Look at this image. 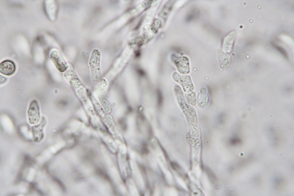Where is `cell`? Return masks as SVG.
<instances>
[{"label":"cell","instance_id":"6da1fadb","mask_svg":"<svg viewBox=\"0 0 294 196\" xmlns=\"http://www.w3.org/2000/svg\"><path fill=\"white\" fill-rule=\"evenodd\" d=\"M101 53L97 49H94L91 54L89 62L92 82L96 86L98 85L102 79L100 66Z\"/></svg>","mask_w":294,"mask_h":196},{"label":"cell","instance_id":"7a4b0ae2","mask_svg":"<svg viewBox=\"0 0 294 196\" xmlns=\"http://www.w3.org/2000/svg\"><path fill=\"white\" fill-rule=\"evenodd\" d=\"M107 87V81L103 78L100 84L97 86L96 90L103 109L106 113H109L111 111V107L106 94Z\"/></svg>","mask_w":294,"mask_h":196},{"label":"cell","instance_id":"3957f363","mask_svg":"<svg viewBox=\"0 0 294 196\" xmlns=\"http://www.w3.org/2000/svg\"><path fill=\"white\" fill-rule=\"evenodd\" d=\"M172 76L175 81L182 86L185 92L187 93L191 92L194 89V85L190 75H181L176 72H174L173 73Z\"/></svg>","mask_w":294,"mask_h":196},{"label":"cell","instance_id":"277c9868","mask_svg":"<svg viewBox=\"0 0 294 196\" xmlns=\"http://www.w3.org/2000/svg\"><path fill=\"white\" fill-rule=\"evenodd\" d=\"M49 57L57 69L63 72L67 70L68 66L61 53L59 51L55 50L51 52Z\"/></svg>","mask_w":294,"mask_h":196},{"label":"cell","instance_id":"5b68a950","mask_svg":"<svg viewBox=\"0 0 294 196\" xmlns=\"http://www.w3.org/2000/svg\"><path fill=\"white\" fill-rule=\"evenodd\" d=\"M29 120L31 124H35L40 119V112L39 106L37 101L35 100L31 102L28 110Z\"/></svg>","mask_w":294,"mask_h":196},{"label":"cell","instance_id":"8992f818","mask_svg":"<svg viewBox=\"0 0 294 196\" xmlns=\"http://www.w3.org/2000/svg\"><path fill=\"white\" fill-rule=\"evenodd\" d=\"M64 77L67 81L74 89L79 88L82 84L77 73L74 70L69 69L64 74Z\"/></svg>","mask_w":294,"mask_h":196},{"label":"cell","instance_id":"52a82bcc","mask_svg":"<svg viewBox=\"0 0 294 196\" xmlns=\"http://www.w3.org/2000/svg\"><path fill=\"white\" fill-rule=\"evenodd\" d=\"M174 62L178 71L180 73L186 74L190 73V63L189 59L186 57H176Z\"/></svg>","mask_w":294,"mask_h":196},{"label":"cell","instance_id":"ba28073f","mask_svg":"<svg viewBox=\"0 0 294 196\" xmlns=\"http://www.w3.org/2000/svg\"><path fill=\"white\" fill-rule=\"evenodd\" d=\"M86 92L96 114L103 121L107 116L105 111L90 91L87 90Z\"/></svg>","mask_w":294,"mask_h":196},{"label":"cell","instance_id":"9c48e42d","mask_svg":"<svg viewBox=\"0 0 294 196\" xmlns=\"http://www.w3.org/2000/svg\"><path fill=\"white\" fill-rule=\"evenodd\" d=\"M77 93L79 98L82 103L83 107L88 113V114L91 115L93 116L94 114L93 108L91 104V102L87 92L83 88H79L77 90Z\"/></svg>","mask_w":294,"mask_h":196},{"label":"cell","instance_id":"30bf717a","mask_svg":"<svg viewBox=\"0 0 294 196\" xmlns=\"http://www.w3.org/2000/svg\"><path fill=\"white\" fill-rule=\"evenodd\" d=\"M16 69L15 64L11 60H6L0 64V72L4 75H11L15 73Z\"/></svg>","mask_w":294,"mask_h":196},{"label":"cell","instance_id":"8fae6325","mask_svg":"<svg viewBox=\"0 0 294 196\" xmlns=\"http://www.w3.org/2000/svg\"><path fill=\"white\" fill-rule=\"evenodd\" d=\"M197 99L198 104L199 108H203L207 107L209 102V97L206 88L203 87L201 89Z\"/></svg>","mask_w":294,"mask_h":196},{"label":"cell","instance_id":"7c38bea8","mask_svg":"<svg viewBox=\"0 0 294 196\" xmlns=\"http://www.w3.org/2000/svg\"><path fill=\"white\" fill-rule=\"evenodd\" d=\"M235 33L231 32L225 39L223 45L222 50L226 53L231 51L235 38Z\"/></svg>","mask_w":294,"mask_h":196},{"label":"cell","instance_id":"4fadbf2b","mask_svg":"<svg viewBox=\"0 0 294 196\" xmlns=\"http://www.w3.org/2000/svg\"><path fill=\"white\" fill-rule=\"evenodd\" d=\"M218 57L220 67L223 70L228 69L230 64V55L222 50H220L218 52Z\"/></svg>","mask_w":294,"mask_h":196},{"label":"cell","instance_id":"5bb4252c","mask_svg":"<svg viewBox=\"0 0 294 196\" xmlns=\"http://www.w3.org/2000/svg\"><path fill=\"white\" fill-rule=\"evenodd\" d=\"M185 97L188 104L193 106L196 104L197 98L195 93L193 92H187L185 94Z\"/></svg>","mask_w":294,"mask_h":196},{"label":"cell","instance_id":"9a60e30c","mask_svg":"<svg viewBox=\"0 0 294 196\" xmlns=\"http://www.w3.org/2000/svg\"><path fill=\"white\" fill-rule=\"evenodd\" d=\"M265 170L264 169H262V171H263V172H265Z\"/></svg>","mask_w":294,"mask_h":196},{"label":"cell","instance_id":"2e32d148","mask_svg":"<svg viewBox=\"0 0 294 196\" xmlns=\"http://www.w3.org/2000/svg\"><path fill=\"white\" fill-rule=\"evenodd\" d=\"M273 165V163H271L270 164V165Z\"/></svg>","mask_w":294,"mask_h":196},{"label":"cell","instance_id":"e0dca14e","mask_svg":"<svg viewBox=\"0 0 294 196\" xmlns=\"http://www.w3.org/2000/svg\"><path fill=\"white\" fill-rule=\"evenodd\" d=\"M249 167H251V165H250V166H249Z\"/></svg>","mask_w":294,"mask_h":196},{"label":"cell","instance_id":"ac0fdd59","mask_svg":"<svg viewBox=\"0 0 294 196\" xmlns=\"http://www.w3.org/2000/svg\"><path fill=\"white\" fill-rule=\"evenodd\" d=\"M243 193H243H243H242V194H243Z\"/></svg>","mask_w":294,"mask_h":196},{"label":"cell","instance_id":"d6986e66","mask_svg":"<svg viewBox=\"0 0 294 196\" xmlns=\"http://www.w3.org/2000/svg\"><path fill=\"white\" fill-rule=\"evenodd\" d=\"M260 158H259V160H260Z\"/></svg>","mask_w":294,"mask_h":196},{"label":"cell","instance_id":"ffe728a7","mask_svg":"<svg viewBox=\"0 0 294 196\" xmlns=\"http://www.w3.org/2000/svg\"><path fill=\"white\" fill-rule=\"evenodd\" d=\"M283 172H284V170H283Z\"/></svg>","mask_w":294,"mask_h":196},{"label":"cell","instance_id":"44dd1931","mask_svg":"<svg viewBox=\"0 0 294 196\" xmlns=\"http://www.w3.org/2000/svg\"><path fill=\"white\" fill-rule=\"evenodd\" d=\"M280 155H281V154H280Z\"/></svg>","mask_w":294,"mask_h":196},{"label":"cell","instance_id":"7402d4cb","mask_svg":"<svg viewBox=\"0 0 294 196\" xmlns=\"http://www.w3.org/2000/svg\"><path fill=\"white\" fill-rule=\"evenodd\" d=\"M247 177V176H246V177Z\"/></svg>","mask_w":294,"mask_h":196}]
</instances>
